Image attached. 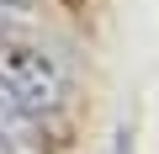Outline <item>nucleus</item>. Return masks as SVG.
<instances>
[{"label":"nucleus","mask_w":159,"mask_h":154,"mask_svg":"<svg viewBox=\"0 0 159 154\" xmlns=\"http://www.w3.org/2000/svg\"><path fill=\"white\" fill-rule=\"evenodd\" d=\"M0 85H6L32 117H48V112H58L69 101L64 64L48 48L27 43V37H0Z\"/></svg>","instance_id":"1"},{"label":"nucleus","mask_w":159,"mask_h":154,"mask_svg":"<svg viewBox=\"0 0 159 154\" xmlns=\"http://www.w3.org/2000/svg\"><path fill=\"white\" fill-rule=\"evenodd\" d=\"M37 122L43 117H32L6 85H0V138L6 143H21V149H32V138H37Z\"/></svg>","instance_id":"2"},{"label":"nucleus","mask_w":159,"mask_h":154,"mask_svg":"<svg viewBox=\"0 0 159 154\" xmlns=\"http://www.w3.org/2000/svg\"><path fill=\"white\" fill-rule=\"evenodd\" d=\"M0 154H27L21 143H6V138H0Z\"/></svg>","instance_id":"3"},{"label":"nucleus","mask_w":159,"mask_h":154,"mask_svg":"<svg viewBox=\"0 0 159 154\" xmlns=\"http://www.w3.org/2000/svg\"><path fill=\"white\" fill-rule=\"evenodd\" d=\"M0 6H16V11H21V6H32V0H0Z\"/></svg>","instance_id":"4"}]
</instances>
